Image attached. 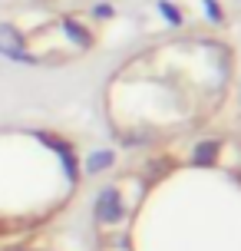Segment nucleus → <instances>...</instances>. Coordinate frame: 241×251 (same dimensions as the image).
Wrapping results in <instances>:
<instances>
[{"label":"nucleus","mask_w":241,"mask_h":251,"mask_svg":"<svg viewBox=\"0 0 241 251\" xmlns=\"http://www.w3.org/2000/svg\"><path fill=\"white\" fill-rule=\"evenodd\" d=\"M0 251H93V245H83L76 238H63V235H50V231H26L17 235L7 245H0Z\"/></svg>","instance_id":"nucleus-3"},{"label":"nucleus","mask_w":241,"mask_h":251,"mask_svg":"<svg viewBox=\"0 0 241 251\" xmlns=\"http://www.w3.org/2000/svg\"><path fill=\"white\" fill-rule=\"evenodd\" d=\"M93 251H241V136L129 152L96 192Z\"/></svg>","instance_id":"nucleus-1"},{"label":"nucleus","mask_w":241,"mask_h":251,"mask_svg":"<svg viewBox=\"0 0 241 251\" xmlns=\"http://www.w3.org/2000/svg\"><path fill=\"white\" fill-rule=\"evenodd\" d=\"M241 79L228 37L208 30L165 33L116 63L102 86V119L129 152L215 129Z\"/></svg>","instance_id":"nucleus-2"}]
</instances>
